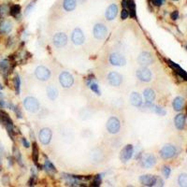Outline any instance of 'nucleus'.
Returning a JSON list of instances; mask_svg holds the SVG:
<instances>
[{"instance_id": "f257e3e1", "label": "nucleus", "mask_w": 187, "mask_h": 187, "mask_svg": "<svg viewBox=\"0 0 187 187\" xmlns=\"http://www.w3.org/2000/svg\"><path fill=\"white\" fill-rule=\"evenodd\" d=\"M0 123H1L5 127L8 133V135L11 136V138H13L14 134V128H13V122L11 119V117L8 116L7 112H5L4 110H0Z\"/></svg>"}, {"instance_id": "f03ea898", "label": "nucleus", "mask_w": 187, "mask_h": 187, "mask_svg": "<svg viewBox=\"0 0 187 187\" xmlns=\"http://www.w3.org/2000/svg\"><path fill=\"white\" fill-rule=\"evenodd\" d=\"M23 106L28 112H30L32 113H35L39 109V102L35 97H27L23 100Z\"/></svg>"}, {"instance_id": "7ed1b4c3", "label": "nucleus", "mask_w": 187, "mask_h": 187, "mask_svg": "<svg viewBox=\"0 0 187 187\" xmlns=\"http://www.w3.org/2000/svg\"><path fill=\"white\" fill-rule=\"evenodd\" d=\"M177 155V149L174 145L171 144H167L162 149L160 150V156L164 160L171 159Z\"/></svg>"}, {"instance_id": "20e7f679", "label": "nucleus", "mask_w": 187, "mask_h": 187, "mask_svg": "<svg viewBox=\"0 0 187 187\" xmlns=\"http://www.w3.org/2000/svg\"><path fill=\"white\" fill-rule=\"evenodd\" d=\"M121 129V123L117 117H110L107 122V130L110 134H117Z\"/></svg>"}, {"instance_id": "39448f33", "label": "nucleus", "mask_w": 187, "mask_h": 187, "mask_svg": "<svg viewBox=\"0 0 187 187\" xmlns=\"http://www.w3.org/2000/svg\"><path fill=\"white\" fill-rule=\"evenodd\" d=\"M59 81L64 88H70L74 83V78L70 73L64 71L59 76Z\"/></svg>"}, {"instance_id": "423d86ee", "label": "nucleus", "mask_w": 187, "mask_h": 187, "mask_svg": "<svg viewBox=\"0 0 187 187\" xmlns=\"http://www.w3.org/2000/svg\"><path fill=\"white\" fill-rule=\"evenodd\" d=\"M35 75L38 81H46L50 79L51 77V71L47 69L46 66H38L35 70Z\"/></svg>"}, {"instance_id": "0eeeda50", "label": "nucleus", "mask_w": 187, "mask_h": 187, "mask_svg": "<svg viewBox=\"0 0 187 187\" xmlns=\"http://www.w3.org/2000/svg\"><path fill=\"white\" fill-rule=\"evenodd\" d=\"M52 137H53V132L50 128H48V127L42 128L38 134V139L43 145H48V144L51 142Z\"/></svg>"}, {"instance_id": "6e6552de", "label": "nucleus", "mask_w": 187, "mask_h": 187, "mask_svg": "<svg viewBox=\"0 0 187 187\" xmlns=\"http://www.w3.org/2000/svg\"><path fill=\"white\" fill-rule=\"evenodd\" d=\"M93 32H94V36L97 39H104L107 37V34H108L107 27L102 23H97L95 26H94Z\"/></svg>"}, {"instance_id": "1a4fd4ad", "label": "nucleus", "mask_w": 187, "mask_h": 187, "mask_svg": "<svg viewBox=\"0 0 187 187\" xmlns=\"http://www.w3.org/2000/svg\"><path fill=\"white\" fill-rule=\"evenodd\" d=\"M134 154V147L131 144H127L126 146L123 148V150L120 152V159L122 162H127L130 160Z\"/></svg>"}, {"instance_id": "9d476101", "label": "nucleus", "mask_w": 187, "mask_h": 187, "mask_svg": "<svg viewBox=\"0 0 187 187\" xmlns=\"http://www.w3.org/2000/svg\"><path fill=\"white\" fill-rule=\"evenodd\" d=\"M109 62L112 66H123L125 65L126 60L124 55H122L121 54L118 53H113L109 55Z\"/></svg>"}, {"instance_id": "9b49d317", "label": "nucleus", "mask_w": 187, "mask_h": 187, "mask_svg": "<svg viewBox=\"0 0 187 187\" xmlns=\"http://www.w3.org/2000/svg\"><path fill=\"white\" fill-rule=\"evenodd\" d=\"M152 62H154V59H152V54L148 52H142L138 57V63L141 66H150L152 64Z\"/></svg>"}, {"instance_id": "f8f14e48", "label": "nucleus", "mask_w": 187, "mask_h": 187, "mask_svg": "<svg viewBox=\"0 0 187 187\" xmlns=\"http://www.w3.org/2000/svg\"><path fill=\"white\" fill-rule=\"evenodd\" d=\"M158 177L155 175H142L139 178V182L144 186H156Z\"/></svg>"}, {"instance_id": "ddd939ff", "label": "nucleus", "mask_w": 187, "mask_h": 187, "mask_svg": "<svg viewBox=\"0 0 187 187\" xmlns=\"http://www.w3.org/2000/svg\"><path fill=\"white\" fill-rule=\"evenodd\" d=\"M108 81L110 85L117 87L119 85H121V83L123 81V76L120 73L112 71L108 75Z\"/></svg>"}, {"instance_id": "4468645a", "label": "nucleus", "mask_w": 187, "mask_h": 187, "mask_svg": "<svg viewBox=\"0 0 187 187\" xmlns=\"http://www.w3.org/2000/svg\"><path fill=\"white\" fill-rule=\"evenodd\" d=\"M54 44L57 48H63L67 43V36L65 33H57L54 37Z\"/></svg>"}, {"instance_id": "2eb2a0df", "label": "nucleus", "mask_w": 187, "mask_h": 187, "mask_svg": "<svg viewBox=\"0 0 187 187\" xmlns=\"http://www.w3.org/2000/svg\"><path fill=\"white\" fill-rule=\"evenodd\" d=\"M137 77L139 81L143 82H149L152 80V72L146 66H143L142 69L137 71Z\"/></svg>"}, {"instance_id": "dca6fc26", "label": "nucleus", "mask_w": 187, "mask_h": 187, "mask_svg": "<svg viewBox=\"0 0 187 187\" xmlns=\"http://www.w3.org/2000/svg\"><path fill=\"white\" fill-rule=\"evenodd\" d=\"M71 39L75 45H81V44H83L84 39L85 38H84L83 33L80 28H75L72 32Z\"/></svg>"}, {"instance_id": "f3484780", "label": "nucleus", "mask_w": 187, "mask_h": 187, "mask_svg": "<svg viewBox=\"0 0 187 187\" xmlns=\"http://www.w3.org/2000/svg\"><path fill=\"white\" fill-rule=\"evenodd\" d=\"M167 63H168V66H170L173 70H175V72H176L178 75H179L181 78H182L183 80L187 81V72H186L185 70H183L179 65L176 64V63H174V62L171 61V60H167Z\"/></svg>"}, {"instance_id": "a211bd4d", "label": "nucleus", "mask_w": 187, "mask_h": 187, "mask_svg": "<svg viewBox=\"0 0 187 187\" xmlns=\"http://www.w3.org/2000/svg\"><path fill=\"white\" fill-rule=\"evenodd\" d=\"M118 14V7L116 4H112L109 5L107 8L106 11V13H105V16L107 20L109 21H112L116 18V16Z\"/></svg>"}, {"instance_id": "6ab92c4d", "label": "nucleus", "mask_w": 187, "mask_h": 187, "mask_svg": "<svg viewBox=\"0 0 187 187\" xmlns=\"http://www.w3.org/2000/svg\"><path fill=\"white\" fill-rule=\"evenodd\" d=\"M155 164H156V158L152 155H148L142 159V167L146 168L154 167Z\"/></svg>"}, {"instance_id": "aec40b11", "label": "nucleus", "mask_w": 187, "mask_h": 187, "mask_svg": "<svg viewBox=\"0 0 187 187\" xmlns=\"http://www.w3.org/2000/svg\"><path fill=\"white\" fill-rule=\"evenodd\" d=\"M174 124L178 130H182L185 126V116L184 114H178L174 119Z\"/></svg>"}, {"instance_id": "412c9836", "label": "nucleus", "mask_w": 187, "mask_h": 187, "mask_svg": "<svg viewBox=\"0 0 187 187\" xmlns=\"http://www.w3.org/2000/svg\"><path fill=\"white\" fill-rule=\"evenodd\" d=\"M12 23L11 22L8 21V20H4L0 23V33L1 34H8L11 33L12 30Z\"/></svg>"}, {"instance_id": "4be33fe9", "label": "nucleus", "mask_w": 187, "mask_h": 187, "mask_svg": "<svg viewBox=\"0 0 187 187\" xmlns=\"http://www.w3.org/2000/svg\"><path fill=\"white\" fill-rule=\"evenodd\" d=\"M130 102L135 107H141L142 105V98L140 95L137 92H133L130 96Z\"/></svg>"}, {"instance_id": "5701e85b", "label": "nucleus", "mask_w": 187, "mask_h": 187, "mask_svg": "<svg viewBox=\"0 0 187 187\" xmlns=\"http://www.w3.org/2000/svg\"><path fill=\"white\" fill-rule=\"evenodd\" d=\"M143 97L145 98L146 102H148V103H152L155 99V92L151 88H147L144 90Z\"/></svg>"}, {"instance_id": "b1692460", "label": "nucleus", "mask_w": 187, "mask_h": 187, "mask_svg": "<svg viewBox=\"0 0 187 187\" xmlns=\"http://www.w3.org/2000/svg\"><path fill=\"white\" fill-rule=\"evenodd\" d=\"M172 106H173V109L176 110V112H180V110H182L183 109L184 99L182 97H175V99L173 100Z\"/></svg>"}, {"instance_id": "393cba45", "label": "nucleus", "mask_w": 187, "mask_h": 187, "mask_svg": "<svg viewBox=\"0 0 187 187\" xmlns=\"http://www.w3.org/2000/svg\"><path fill=\"white\" fill-rule=\"evenodd\" d=\"M76 5H77L76 0H64L63 2V7L66 11H72L73 10H75Z\"/></svg>"}, {"instance_id": "a878e982", "label": "nucleus", "mask_w": 187, "mask_h": 187, "mask_svg": "<svg viewBox=\"0 0 187 187\" xmlns=\"http://www.w3.org/2000/svg\"><path fill=\"white\" fill-rule=\"evenodd\" d=\"M47 96L51 100H55L58 97V90L56 87L50 85L47 87Z\"/></svg>"}, {"instance_id": "bb28decb", "label": "nucleus", "mask_w": 187, "mask_h": 187, "mask_svg": "<svg viewBox=\"0 0 187 187\" xmlns=\"http://www.w3.org/2000/svg\"><path fill=\"white\" fill-rule=\"evenodd\" d=\"M33 161L36 166H38V167H41L38 165V144L36 141L33 142Z\"/></svg>"}, {"instance_id": "cd10ccee", "label": "nucleus", "mask_w": 187, "mask_h": 187, "mask_svg": "<svg viewBox=\"0 0 187 187\" xmlns=\"http://www.w3.org/2000/svg\"><path fill=\"white\" fill-rule=\"evenodd\" d=\"M21 12V6L20 5H12L10 8V14L13 17H17V15Z\"/></svg>"}, {"instance_id": "c85d7f7f", "label": "nucleus", "mask_w": 187, "mask_h": 187, "mask_svg": "<svg viewBox=\"0 0 187 187\" xmlns=\"http://www.w3.org/2000/svg\"><path fill=\"white\" fill-rule=\"evenodd\" d=\"M8 13H10V7L8 4H3L0 6V17L1 18H4Z\"/></svg>"}, {"instance_id": "c756f323", "label": "nucleus", "mask_w": 187, "mask_h": 187, "mask_svg": "<svg viewBox=\"0 0 187 187\" xmlns=\"http://www.w3.org/2000/svg\"><path fill=\"white\" fill-rule=\"evenodd\" d=\"M178 183H179L180 186L187 187V174L186 173L180 174L179 178H178Z\"/></svg>"}, {"instance_id": "7c9ffc66", "label": "nucleus", "mask_w": 187, "mask_h": 187, "mask_svg": "<svg viewBox=\"0 0 187 187\" xmlns=\"http://www.w3.org/2000/svg\"><path fill=\"white\" fill-rule=\"evenodd\" d=\"M44 167L47 169V170L49 172H56V169H55V167L52 164V162L48 159L46 158L45 160V164H44Z\"/></svg>"}, {"instance_id": "2f4dec72", "label": "nucleus", "mask_w": 187, "mask_h": 187, "mask_svg": "<svg viewBox=\"0 0 187 187\" xmlns=\"http://www.w3.org/2000/svg\"><path fill=\"white\" fill-rule=\"evenodd\" d=\"M89 87L90 89L95 93L97 94V96H100V90H99V86H98V84L95 81H93L90 84H89Z\"/></svg>"}, {"instance_id": "473e14b6", "label": "nucleus", "mask_w": 187, "mask_h": 187, "mask_svg": "<svg viewBox=\"0 0 187 187\" xmlns=\"http://www.w3.org/2000/svg\"><path fill=\"white\" fill-rule=\"evenodd\" d=\"M14 85H15L16 94L17 95H19L20 94V88H21V80H20V77L18 75H16L15 78H14Z\"/></svg>"}, {"instance_id": "72a5a7b5", "label": "nucleus", "mask_w": 187, "mask_h": 187, "mask_svg": "<svg viewBox=\"0 0 187 187\" xmlns=\"http://www.w3.org/2000/svg\"><path fill=\"white\" fill-rule=\"evenodd\" d=\"M13 152H14V156H15V158H16V160H17V162H18V163L23 167V160H22V156H21V152H20V151L14 147V148H13Z\"/></svg>"}, {"instance_id": "f704fd0d", "label": "nucleus", "mask_w": 187, "mask_h": 187, "mask_svg": "<svg viewBox=\"0 0 187 187\" xmlns=\"http://www.w3.org/2000/svg\"><path fill=\"white\" fill-rule=\"evenodd\" d=\"M154 112H155V113L161 115V116H164V115H166V113H167V112L165 110V109L161 108V107H159V106H155V108H154Z\"/></svg>"}, {"instance_id": "c9c22d12", "label": "nucleus", "mask_w": 187, "mask_h": 187, "mask_svg": "<svg viewBox=\"0 0 187 187\" xmlns=\"http://www.w3.org/2000/svg\"><path fill=\"white\" fill-rule=\"evenodd\" d=\"M162 172H163V175L166 178H168L169 175H170V173H171V168L169 167L168 166H164L162 167Z\"/></svg>"}, {"instance_id": "e433bc0d", "label": "nucleus", "mask_w": 187, "mask_h": 187, "mask_svg": "<svg viewBox=\"0 0 187 187\" xmlns=\"http://www.w3.org/2000/svg\"><path fill=\"white\" fill-rule=\"evenodd\" d=\"M8 66H10V64H8V60H2V61H0V69H1L2 71L8 70Z\"/></svg>"}, {"instance_id": "4c0bfd02", "label": "nucleus", "mask_w": 187, "mask_h": 187, "mask_svg": "<svg viewBox=\"0 0 187 187\" xmlns=\"http://www.w3.org/2000/svg\"><path fill=\"white\" fill-rule=\"evenodd\" d=\"M100 183H101V176H100V175L95 176V179H94V182H93V185H95V186H99Z\"/></svg>"}, {"instance_id": "58836bf2", "label": "nucleus", "mask_w": 187, "mask_h": 187, "mask_svg": "<svg viewBox=\"0 0 187 187\" xmlns=\"http://www.w3.org/2000/svg\"><path fill=\"white\" fill-rule=\"evenodd\" d=\"M128 16H129V11H127V10H125V8H123L122 13H121V18L123 20H125Z\"/></svg>"}, {"instance_id": "ea45409f", "label": "nucleus", "mask_w": 187, "mask_h": 187, "mask_svg": "<svg viewBox=\"0 0 187 187\" xmlns=\"http://www.w3.org/2000/svg\"><path fill=\"white\" fill-rule=\"evenodd\" d=\"M34 6H35V2H31L27 7H26V8H25V14H29L30 13V11H32V8H34Z\"/></svg>"}, {"instance_id": "a19ab883", "label": "nucleus", "mask_w": 187, "mask_h": 187, "mask_svg": "<svg viewBox=\"0 0 187 187\" xmlns=\"http://www.w3.org/2000/svg\"><path fill=\"white\" fill-rule=\"evenodd\" d=\"M166 1V0H152V4H154L155 6L156 7H160V6H162L164 4V2Z\"/></svg>"}, {"instance_id": "79ce46f5", "label": "nucleus", "mask_w": 187, "mask_h": 187, "mask_svg": "<svg viewBox=\"0 0 187 187\" xmlns=\"http://www.w3.org/2000/svg\"><path fill=\"white\" fill-rule=\"evenodd\" d=\"M170 17H171V19L173 21H176L178 18H179V11H174L171 14H170Z\"/></svg>"}, {"instance_id": "37998d69", "label": "nucleus", "mask_w": 187, "mask_h": 187, "mask_svg": "<svg viewBox=\"0 0 187 187\" xmlns=\"http://www.w3.org/2000/svg\"><path fill=\"white\" fill-rule=\"evenodd\" d=\"M22 142H23V145L25 148H29V147H30L29 142L26 140V139H25V138H23V139H22Z\"/></svg>"}, {"instance_id": "c03bdc74", "label": "nucleus", "mask_w": 187, "mask_h": 187, "mask_svg": "<svg viewBox=\"0 0 187 187\" xmlns=\"http://www.w3.org/2000/svg\"><path fill=\"white\" fill-rule=\"evenodd\" d=\"M13 109L15 110V112H16V114H17V117H18V118H22V113H21V112L19 110V109L17 108V107H14Z\"/></svg>"}, {"instance_id": "a18cd8bd", "label": "nucleus", "mask_w": 187, "mask_h": 187, "mask_svg": "<svg viewBox=\"0 0 187 187\" xmlns=\"http://www.w3.org/2000/svg\"><path fill=\"white\" fill-rule=\"evenodd\" d=\"M2 97H3V95H2V94H1V93H0V98H1Z\"/></svg>"}, {"instance_id": "49530a36", "label": "nucleus", "mask_w": 187, "mask_h": 187, "mask_svg": "<svg viewBox=\"0 0 187 187\" xmlns=\"http://www.w3.org/2000/svg\"><path fill=\"white\" fill-rule=\"evenodd\" d=\"M2 88H3V86H2V85H1V84H0V90H1V89H2Z\"/></svg>"}, {"instance_id": "de8ad7c7", "label": "nucleus", "mask_w": 187, "mask_h": 187, "mask_svg": "<svg viewBox=\"0 0 187 187\" xmlns=\"http://www.w3.org/2000/svg\"><path fill=\"white\" fill-rule=\"evenodd\" d=\"M173 1H178V0H173Z\"/></svg>"}, {"instance_id": "09e8293b", "label": "nucleus", "mask_w": 187, "mask_h": 187, "mask_svg": "<svg viewBox=\"0 0 187 187\" xmlns=\"http://www.w3.org/2000/svg\"><path fill=\"white\" fill-rule=\"evenodd\" d=\"M186 49H187V47H186Z\"/></svg>"}]
</instances>
